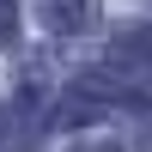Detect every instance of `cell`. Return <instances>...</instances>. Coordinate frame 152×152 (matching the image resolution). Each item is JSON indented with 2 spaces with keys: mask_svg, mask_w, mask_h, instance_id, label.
Returning a JSON list of instances; mask_svg holds the SVG:
<instances>
[{
  "mask_svg": "<svg viewBox=\"0 0 152 152\" xmlns=\"http://www.w3.org/2000/svg\"><path fill=\"white\" fill-rule=\"evenodd\" d=\"M43 24L55 37H79L97 24V0H43Z\"/></svg>",
  "mask_w": 152,
  "mask_h": 152,
  "instance_id": "cell-1",
  "label": "cell"
},
{
  "mask_svg": "<svg viewBox=\"0 0 152 152\" xmlns=\"http://www.w3.org/2000/svg\"><path fill=\"white\" fill-rule=\"evenodd\" d=\"M73 152H122V146H110V140H79Z\"/></svg>",
  "mask_w": 152,
  "mask_h": 152,
  "instance_id": "cell-4",
  "label": "cell"
},
{
  "mask_svg": "<svg viewBox=\"0 0 152 152\" xmlns=\"http://www.w3.org/2000/svg\"><path fill=\"white\" fill-rule=\"evenodd\" d=\"M122 43H128V49H134V55H140V61H146V67H152V24H146V31H134V37H122Z\"/></svg>",
  "mask_w": 152,
  "mask_h": 152,
  "instance_id": "cell-3",
  "label": "cell"
},
{
  "mask_svg": "<svg viewBox=\"0 0 152 152\" xmlns=\"http://www.w3.org/2000/svg\"><path fill=\"white\" fill-rule=\"evenodd\" d=\"M12 37H18V6H12V0H0V49H6Z\"/></svg>",
  "mask_w": 152,
  "mask_h": 152,
  "instance_id": "cell-2",
  "label": "cell"
}]
</instances>
